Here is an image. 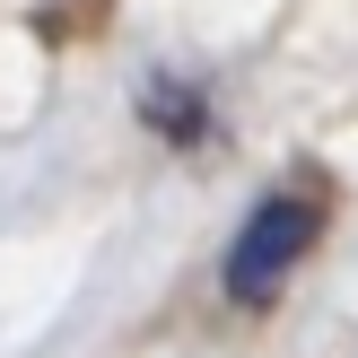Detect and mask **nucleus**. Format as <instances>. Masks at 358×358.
<instances>
[{
  "label": "nucleus",
  "instance_id": "1",
  "mask_svg": "<svg viewBox=\"0 0 358 358\" xmlns=\"http://www.w3.org/2000/svg\"><path fill=\"white\" fill-rule=\"evenodd\" d=\"M315 236H324V201H315V192H271V201H254L245 227L227 236L219 289L236 297V306H271L297 280V262L315 254Z\"/></svg>",
  "mask_w": 358,
  "mask_h": 358
},
{
  "label": "nucleus",
  "instance_id": "2",
  "mask_svg": "<svg viewBox=\"0 0 358 358\" xmlns=\"http://www.w3.org/2000/svg\"><path fill=\"white\" fill-rule=\"evenodd\" d=\"M140 122L166 131L175 149H201L210 140V105H201V87H184V79H149L140 87Z\"/></svg>",
  "mask_w": 358,
  "mask_h": 358
}]
</instances>
